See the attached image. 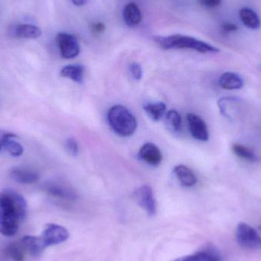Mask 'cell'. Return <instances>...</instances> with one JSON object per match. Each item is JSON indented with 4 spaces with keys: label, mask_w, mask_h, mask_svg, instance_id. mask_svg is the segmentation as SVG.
Instances as JSON below:
<instances>
[{
    "label": "cell",
    "mask_w": 261,
    "mask_h": 261,
    "mask_svg": "<svg viewBox=\"0 0 261 261\" xmlns=\"http://www.w3.org/2000/svg\"><path fill=\"white\" fill-rule=\"evenodd\" d=\"M27 212V202L21 195L10 189L0 191V233L15 236Z\"/></svg>",
    "instance_id": "1"
},
{
    "label": "cell",
    "mask_w": 261,
    "mask_h": 261,
    "mask_svg": "<svg viewBox=\"0 0 261 261\" xmlns=\"http://www.w3.org/2000/svg\"><path fill=\"white\" fill-rule=\"evenodd\" d=\"M155 43L161 48L164 50L172 49H190L199 53H218L219 48L205 42L196 39L193 37L182 35H172L168 36L154 37Z\"/></svg>",
    "instance_id": "2"
},
{
    "label": "cell",
    "mask_w": 261,
    "mask_h": 261,
    "mask_svg": "<svg viewBox=\"0 0 261 261\" xmlns=\"http://www.w3.org/2000/svg\"><path fill=\"white\" fill-rule=\"evenodd\" d=\"M108 121L112 129L120 136H130L136 130L137 121L135 116L123 106L112 107L108 113Z\"/></svg>",
    "instance_id": "3"
},
{
    "label": "cell",
    "mask_w": 261,
    "mask_h": 261,
    "mask_svg": "<svg viewBox=\"0 0 261 261\" xmlns=\"http://www.w3.org/2000/svg\"><path fill=\"white\" fill-rule=\"evenodd\" d=\"M238 243L248 249H261V236L251 225L241 222L236 228Z\"/></svg>",
    "instance_id": "4"
},
{
    "label": "cell",
    "mask_w": 261,
    "mask_h": 261,
    "mask_svg": "<svg viewBox=\"0 0 261 261\" xmlns=\"http://www.w3.org/2000/svg\"><path fill=\"white\" fill-rule=\"evenodd\" d=\"M67 228L58 224L50 223L46 225L41 237L45 246H55L64 243L69 239Z\"/></svg>",
    "instance_id": "5"
},
{
    "label": "cell",
    "mask_w": 261,
    "mask_h": 261,
    "mask_svg": "<svg viewBox=\"0 0 261 261\" xmlns=\"http://www.w3.org/2000/svg\"><path fill=\"white\" fill-rule=\"evenodd\" d=\"M56 41L61 56L65 59H73L79 55V43L73 35L60 32L57 35Z\"/></svg>",
    "instance_id": "6"
},
{
    "label": "cell",
    "mask_w": 261,
    "mask_h": 261,
    "mask_svg": "<svg viewBox=\"0 0 261 261\" xmlns=\"http://www.w3.org/2000/svg\"><path fill=\"white\" fill-rule=\"evenodd\" d=\"M137 203L144 208L150 216H153L156 213V204L153 196V190L150 186H141L135 192Z\"/></svg>",
    "instance_id": "7"
},
{
    "label": "cell",
    "mask_w": 261,
    "mask_h": 261,
    "mask_svg": "<svg viewBox=\"0 0 261 261\" xmlns=\"http://www.w3.org/2000/svg\"><path fill=\"white\" fill-rule=\"evenodd\" d=\"M190 133L195 139L201 141H207L210 138L206 124L200 116L193 113H189L187 116Z\"/></svg>",
    "instance_id": "8"
},
{
    "label": "cell",
    "mask_w": 261,
    "mask_h": 261,
    "mask_svg": "<svg viewBox=\"0 0 261 261\" xmlns=\"http://www.w3.org/2000/svg\"><path fill=\"white\" fill-rule=\"evenodd\" d=\"M44 190L50 196L67 200H75L77 197L75 190L62 182H49L44 186Z\"/></svg>",
    "instance_id": "9"
},
{
    "label": "cell",
    "mask_w": 261,
    "mask_h": 261,
    "mask_svg": "<svg viewBox=\"0 0 261 261\" xmlns=\"http://www.w3.org/2000/svg\"><path fill=\"white\" fill-rule=\"evenodd\" d=\"M222 254L215 247L208 246L194 254L172 261H222Z\"/></svg>",
    "instance_id": "10"
},
{
    "label": "cell",
    "mask_w": 261,
    "mask_h": 261,
    "mask_svg": "<svg viewBox=\"0 0 261 261\" xmlns=\"http://www.w3.org/2000/svg\"><path fill=\"white\" fill-rule=\"evenodd\" d=\"M138 158L150 165L158 166L162 161V153L153 143H146L140 149Z\"/></svg>",
    "instance_id": "11"
},
{
    "label": "cell",
    "mask_w": 261,
    "mask_h": 261,
    "mask_svg": "<svg viewBox=\"0 0 261 261\" xmlns=\"http://www.w3.org/2000/svg\"><path fill=\"white\" fill-rule=\"evenodd\" d=\"M21 243L25 251L35 257L42 255L44 250L47 248L41 236H24L21 239Z\"/></svg>",
    "instance_id": "12"
},
{
    "label": "cell",
    "mask_w": 261,
    "mask_h": 261,
    "mask_svg": "<svg viewBox=\"0 0 261 261\" xmlns=\"http://www.w3.org/2000/svg\"><path fill=\"white\" fill-rule=\"evenodd\" d=\"M9 32L12 36L27 39H35L41 35V30L38 26L33 24H18L11 27Z\"/></svg>",
    "instance_id": "13"
},
{
    "label": "cell",
    "mask_w": 261,
    "mask_h": 261,
    "mask_svg": "<svg viewBox=\"0 0 261 261\" xmlns=\"http://www.w3.org/2000/svg\"><path fill=\"white\" fill-rule=\"evenodd\" d=\"M221 113L225 117L234 119L240 111V101L234 97H223L218 102Z\"/></svg>",
    "instance_id": "14"
},
{
    "label": "cell",
    "mask_w": 261,
    "mask_h": 261,
    "mask_svg": "<svg viewBox=\"0 0 261 261\" xmlns=\"http://www.w3.org/2000/svg\"><path fill=\"white\" fill-rule=\"evenodd\" d=\"M11 177L15 182L21 184H33L39 180V175L38 173L28 169L14 167L10 170Z\"/></svg>",
    "instance_id": "15"
},
{
    "label": "cell",
    "mask_w": 261,
    "mask_h": 261,
    "mask_svg": "<svg viewBox=\"0 0 261 261\" xmlns=\"http://www.w3.org/2000/svg\"><path fill=\"white\" fill-rule=\"evenodd\" d=\"M219 87L224 90H240L243 87L244 81L242 76L233 72H225L221 75L219 79Z\"/></svg>",
    "instance_id": "16"
},
{
    "label": "cell",
    "mask_w": 261,
    "mask_h": 261,
    "mask_svg": "<svg viewBox=\"0 0 261 261\" xmlns=\"http://www.w3.org/2000/svg\"><path fill=\"white\" fill-rule=\"evenodd\" d=\"M173 172L184 187H193L197 182V178H196V175L189 167H186V166H176L173 169Z\"/></svg>",
    "instance_id": "17"
},
{
    "label": "cell",
    "mask_w": 261,
    "mask_h": 261,
    "mask_svg": "<svg viewBox=\"0 0 261 261\" xmlns=\"http://www.w3.org/2000/svg\"><path fill=\"white\" fill-rule=\"evenodd\" d=\"M124 21L129 27H135L141 22L142 15L138 5L130 3L125 6L123 10Z\"/></svg>",
    "instance_id": "18"
},
{
    "label": "cell",
    "mask_w": 261,
    "mask_h": 261,
    "mask_svg": "<svg viewBox=\"0 0 261 261\" xmlns=\"http://www.w3.org/2000/svg\"><path fill=\"white\" fill-rule=\"evenodd\" d=\"M84 71L85 69L84 66L81 64H70L63 67L61 70V76L68 78L77 84H82L84 80Z\"/></svg>",
    "instance_id": "19"
},
{
    "label": "cell",
    "mask_w": 261,
    "mask_h": 261,
    "mask_svg": "<svg viewBox=\"0 0 261 261\" xmlns=\"http://www.w3.org/2000/svg\"><path fill=\"white\" fill-rule=\"evenodd\" d=\"M241 20L248 29L257 30L260 28V17L257 12L248 7L242 8L239 12Z\"/></svg>",
    "instance_id": "20"
},
{
    "label": "cell",
    "mask_w": 261,
    "mask_h": 261,
    "mask_svg": "<svg viewBox=\"0 0 261 261\" xmlns=\"http://www.w3.org/2000/svg\"><path fill=\"white\" fill-rule=\"evenodd\" d=\"M233 153L245 161H249V162H256L258 161V156L251 150L249 147H246L243 144L236 143L232 145Z\"/></svg>",
    "instance_id": "21"
},
{
    "label": "cell",
    "mask_w": 261,
    "mask_h": 261,
    "mask_svg": "<svg viewBox=\"0 0 261 261\" xmlns=\"http://www.w3.org/2000/svg\"><path fill=\"white\" fill-rule=\"evenodd\" d=\"M144 110L149 117L153 121H159L164 116L166 111V105L164 102L147 103L144 106Z\"/></svg>",
    "instance_id": "22"
},
{
    "label": "cell",
    "mask_w": 261,
    "mask_h": 261,
    "mask_svg": "<svg viewBox=\"0 0 261 261\" xmlns=\"http://www.w3.org/2000/svg\"><path fill=\"white\" fill-rule=\"evenodd\" d=\"M24 252L25 250L21 242L20 244L11 243L6 248V255L14 261H24Z\"/></svg>",
    "instance_id": "23"
},
{
    "label": "cell",
    "mask_w": 261,
    "mask_h": 261,
    "mask_svg": "<svg viewBox=\"0 0 261 261\" xmlns=\"http://www.w3.org/2000/svg\"><path fill=\"white\" fill-rule=\"evenodd\" d=\"M16 138L17 136L9 138L6 141L4 147H3V149L7 150L8 153L14 158L21 156L23 154V152H24V148H23L21 144L15 141Z\"/></svg>",
    "instance_id": "24"
},
{
    "label": "cell",
    "mask_w": 261,
    "mask_h": 261,
    "mask_svg": "<svg viewBox=\"0 0 261 261\" xmlns=\"http://www.w3.org/2000/svg\"><path fill=\"white\" fill-rule=\"evenodd\" d=\"M166 122L170 129L174 132H179L182 125V119L180 115L176 110H170L166 115Z\"/></svg>",
    "instance_id": "25"
},
{
    "label": "cell",
    "mask_w": 261,
    "mask_h": 261,
    "mask_svg": "<svg viewBox=\"0 0 261 261\" xmlns=\"http://www.w3.org/2000/svg\"><path fill=\"white\" fill-rule=\"evenodd\" d=\"M66 149L70 154L76 156L79 153V145L77 141L73 138H70L66 141Z\"/></svg>",
    "instance_id": "26"
},
{
    "label": "cell",
    "mask_w": 261,
    "mask_h": 261,
    "mask_svg": "<svg viewBox=\"0 0 261 261\" xmlns=\"http://www.w3.org/2000/svg\"><path fill=\"white\" fill-rule=\"evenodd\" d=\"M130 71L135 81H140L142 77V68L138 63L133 62L130 64Z\"/></svg>",
    "instance_id": "27"
},
{
    "label": "cell",
    "mask_w": 261,
    "mask_h": 261,
    "mask_svg": "<svg viewBox=\"0 0 261 261\" xmlns=\"http://www.w3.org/2000/svg\"><path fill=\"white\" fill-rule=\"evenodd\" d=\"M16 136L15 134L12 132H6V130H0V151L4 147L5 143L9 139V138L12 137Z\"/></svg>",
    "instance_id": "28"
},
{
    "label": "cell",
    "mask_w": 261,
    "mask_h": 261,
    "mask_svg": "<svg viewBox=\"0 0 261 261\" xmlns=\"http://www.w3.org/2000/svg\"><path fill=\"white\" fill-rule=\"evenodd\" d=\"M202 6L207 8H215L221 4L222 0H198Z\"/></svg>",
    "instance_id": "29"
},
{
    "label": "cell",
    "mask_w": 261,
    "mask_h": 261,
    "mask_svg": "<svg viewBox=\"0 0 261 261\" xmlns=\"http://www.w3.org/2000/svg\"><path fill=\"white\" fill-rule=\"evenodd\" d=\"M222 29L225 33H230V32L237 31L238 27L236 24H233V23L227 22L222 24Z\"/></svg>",
    "instance_id": "30"
},
{
    "label": "cell",
    "mask_w": 261,
    "mask_h": 261,
    "mask_svg": "<svg viewBox=\"0 0 261 261\" xmlns=\"http://www.w3.org/2000/svg\"><path fill=\"white\" fill-rule=\"evenodd\" d=\"M93 32L96 34H99L105 30V24L103 23H95L93 25Z\"/></svg>",
    "instance_id": "31"
},
{
    "label": "cell",
    "mask_w": 261,
    "mask_h": 261,
    "mask_svg": "<svg viewBox=\"0 0 261 261\" xmlns=\"http://www.w3.org/2000/svg\"><path fill=\"white\" fill-rule=\"evenodd\" d=\"M73 4L76 6H83L84 5L87 4L88 3L89 0H72Z\"/></svg>",
    "instance_id": "32"
},
{
    "label": "cell",
    "mask_w": 261,
    "mask_h": 261,
    "mask_svg": "<svg viewBox=\"0 0 261 261\" xmlns=\"http://www.w3.org/2000/svg\"><path fill=\"white\" fill-rule=\"evenodd\" d=\"M259 230H260V232H261V225H260V227H259Z\"/></svg>",
    "instance_id": "33"
}]
</instances>
